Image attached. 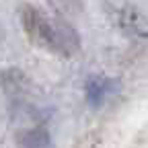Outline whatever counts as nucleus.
Listing matches in <instances>:
<instances>
[{"label": "nucleus", "instance_id": "nucleus-3", "mask_svg": "<svg viewBox=\"0 0 148 148\" xmlns=\"http://www.w3.org/2000/svg\"><path fill=\"white\" fill-rule=\"evenodd\" d=\"M109 92V82L103 80V78H90L88 84H86V95H88V101L92 105H99L103 101V97Z\"/></svg>", "mask_w": 148, "mask_h": 148}, {"label": "nucleus", "instance_id": "nucleus-1", "mask_svg": "<svg viewBox=\"0 0 148 148\" xmlns=\"http://www.w3.org/2000/svg\"><path fill=\"white\" fill-rule=\"evenodd\" d=\"M21 23L27 37L43 49H49L58 56H70L78 49V35L68 25L53 21L33 6L21 8Z\"/></svg>", "mask_w": 148, "mask_h": 148}, {"label": "nucleus", "instance_id": "nucleus-2", "mask_svg": "<svg viewBox=\"0 0 148 148\" xmlns=\"http://www.w3.org/2000/svg\"><path fill=\"white\" fill-rule=\"evenodd\" d=\"M121 25H123L125 31H130V33L148 37V21H146L142 14H138L136 10H123V14H121Z\"/></svg>", "mask_w": 148, "mask_h": 148}]
</instances>
